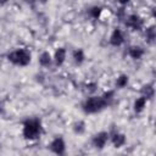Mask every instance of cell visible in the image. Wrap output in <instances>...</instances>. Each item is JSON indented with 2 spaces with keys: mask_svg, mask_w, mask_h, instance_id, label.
Returning <instances> with one entry per match:
<instances>
[{
  "mask_svg": "<svg viewBox=\"0 0 156 156\" xmlns=\"http://www.w3.org/2000/svg\"><path fill=\"white\" fill-rule=\"evenodd\" d=\"M41 132H43L41 122L38 118H29L23 123L22 134L27 140H37L38 138H40Z\"/></svg>",
  "mask_w": 156,
  "mask_h": 156,
  "instance_id": "cell-1",
  "label": "cell"
},
{
  "mask_svg": "<svg viewBox=\"0 0 156 156\" xmlns=\"http://www.w3.org/2000/svg\"><path fill=\"white\" fill-rule=\"evenodd\" d=\"M124 43V34L119 28H115L110 35V44L112 46H121Z\"/></svg>",
  "mask_w": 156,
  "mask_h": 156,
  "instance_id": "cell-7",
  "label": "cell"
},
{
  "mask_svg": "<svg viewBox=\"0 0 156 156\" xmlns=\"http://www.w3.org/2000/svg\"><path fill=\"white\" fill-rule=\"evenodd\" d=\"M117 1H118V4H119V5H122V6H126V5H127V4H128L130 0H117Z\"/></svg>",
  "mask_w": 156,
  "mask_h": 156,
  "instance_id": "cell-20",
  "label": "cell"
},
{
  "mask_svg": "<svg viewBox=\"0 0 156 156\" xmlns=\"http://www.w3.org/2000/svg\"><path fill=\"white\" fill-rule=\"evenodd\" d=\"M28 4H32V2H34V1H37V0H26Z\"/></svg>",
  "mask_w": 156,
  "mask_h": 156,
  "instance_id": "cell-21",
  "label": "cell"
},
{
  "mask_svg": "<svg viewBox=\"0 0 156 156\" xmlns=\"http://www.w3.org/2000/svg\"><path fill=\"white\" fill-rule=\"evenodd\" d=\"M72 58H73V61H74L77 65H80V63L84 61V58H85L84 51H83L82 49H76V50L73 51V54H72Z\"/></svg>",
  "mask_w": 156,
  "mask_h": 156,
  "instance_id": "cell-13",
  "label": "cell"
},
{
  "mask_svg": "<svg viewBox=\"0 0 156 156\" xmlns=\"http://www.w3.org/2000/svg\"><path fill=\"white\" fill-rule=\"evenodd\" d=\"M87 87H89V91H95V87H96V84L90 83V84H87Z\"/></svg>",
  "mask_w": 156,
  "mask_h": 156,
  "instance_id": "cell-19",
  "label": "cell"
},
{
  "mask_svg": "<svg viewBox=\"0 0 156 156\" xmlns=\"http://www.w3.org/2000/svg\"><path fill=\"white\" fill-rule=\"evenodd\" d=\"M154 93H155V90H154L152 84H146V85H144L143 89H141V95L145 96L147 100L154 96Z\"/></svg>",
  "mask_w": 156,
  "mask_h": 156,
  "instance_id": "cell-15",
  "label": "cell"
},
{
  "mask_svg": "<svg viewBox=\"0 0 156 156\" xmlns=\"http://www.w3.org/2000/svg\"><path fill=\"white\" fill-rule=\"evenodd\" d=\"M74 132L77 133V134H82V133H84V130H85V123L83 122V121H79V122H77L76 124H74Z\"/></svg>",
  "mask_w": 156,
  "mask_h": 156,
  "instance_id": "cell-18",
  "label": "cell"
},
{
  "mask_svg": "<svg viewBox=\"0 0 156 156\" xmlns=\"http://www.w3.org/2000/svg\"><path fill=\"white\" fill-rule=\"evenodd\" d=\"M108 139H110V134H108L107 132H105V130H101V132L96 133V134L93 136L91 143H93L94 147H96V149H102V147L107 144Z\"/></svg>",
  "mask_w": 156,
  "mask_h": 156,
  "instance_id": "cell-5",
  "label": "cell"
},
{
  "mask_svg": "<svg viewBox=\"0 0 156 156\" xmlns=\"http://www.w3.org/2000/svg\"><path fill=\"white\" fill-rule=\"evenodd\" d=\"M107 102L105 101V99L98 95L94 96H89L84 102H83V110L85 113H96L102 111L105 107H107Z\"/></svg>",
  "mask_w": 156,
  "mask_h": 156,
  "instance_id": "cell-3",
  "label": "cell"
},
{
  "mask_svg": "<svg viewBox=\"0 0 156 156\" xmlns=\"http://www.w3.org/2000/svg\"><path fill=\"white\" fill-rule=\"evenodd\" d=\"M7 60L11 63L16 65V66L26 67L32 61V54H30L29 50L23 49V48H20V49H16V50L9 52L7 54Z\"/></svg>",
  "mask_w": 156,
  "mask_h": 156,
  "instance_id": "cell-2",
  "label": "cell"
},
{
  "mask_svg": "<svg viewBox=\"0 0 156 156\" xmlns=\"http://www.w3.org/2000/svg\"><path fill=\"white\" fill-rule=\"evenodd\" d=\"M38 61H39V65H40L41 67H49V66L54 62V61H52V56H51V54L48 52V51H43V52L39 55Z\"/></svg>",
  "mask_w": 156,
  "mask_h": 156,
  "instance_id": "cell-11",
  "label": "cell"
},
{
  "mask_svg": "<svg viewBox=\"0 0 156 156\" xmlns=\"http://www.w3.org/2000/svg\"><path fill=\"white\" fill-rule=\"evenodd\" d=\"M126 27L130 28L132 30H140L144 27V21L139 15L132 13L126 17Z\"/></svg>",
  "mask_w": 156,
  "mask_h": 156,
  "instance_id": "cell-4",
  "label": "cell"
},
{
  "mask_svg": "<svg viewBox=\"0 0 156 156\" xmlns=\"http://www.w3.org/2000/svg\"><path fill=\"white\" fill-rule=\"evenodd\" d=\"M49 146H50V150L56 155H63L65 151H66V144H65V140L61 136H56L50 143Z\"/></svg>",
  "mask_w": 156,
  "mask_h": 156,
  "instance_id": "cell-6",
  "label": "cell"
},
{
  "mask_svg": "<svg viewBox=\"0 0 156 156\" xmlns=\"http://www.w3.org/2000/svg\"><path fill=\"white\" fill-rule=\"evenodd\" d=\"M101 13H102V7H101V6H93V7L89 9V15H90V17L94 18V20L100 18Z\"/></svg>",
  "mask_w": 156,
  "mask_h": 156,
  "instance_id": "cell-17",
  "label": "cell"
},
{
  "mask_svg": "<svg viewBox=\"0 0 156 156\" xmlns=\"http://www.w3.org/2000/svg\"><path fill=\"white\" fill-rule=\"evenodd\" d=\"M66 57H67V51L65 48H57L54 56H52V61L55 62L56 66H62L66 61Z\"/></svg>",
  "mask_w": 156,
  "mask_h": 156,
  "instance_id": "cell-8",
  "label": "cell"
},
{
  "mask_svg": "<svg viewBox=\"0 0 156 156\" xmlns=\"http://www.w3.org/2000/svg\"><path fill=\"white\" fill-rule=\"evenodd\" d=\"M145 38H146L147 43H154V40H155V38H156L155 26L146 27V29H145Z\"/></svg>",
  "mask_w": 156,
  "mask_h": 156,
  "instance_id": "cell-14",
  "label": "cell"
},
{
  "mask_svg": "<svg viewBox=\"0 0 156 156\" xmlns=\"http://www.w3.org/2000/svg\"><path fill=\"white\" fill-rule=\"evenodd\" d=\"M127 139H126V135L122 134V133H115L112 136H111V143L115 147H122L124 144H126Z\"/></svg>",
  "mask_w": 156,
  "mask_h": 156,
  "instance_id": "cell-10",
  "label": "cell"
},
{
  "mask_svg": "<svg viewBox=\"0 0 156 156\" xmlns=\"http://www.w3.org/2000/svg\"><path fill=\"white\" fill-rule=\"evenodd\" d=\"M9 0H0V4H5V2H7Z\"/></svg>",
  "mask_w": 156,
  "mask_h": 156,
  "instance_id": "cell-22",
  "label": "cell"
},
{
  "mask_svg": "<svg viewBox=\"0 0 156 156\" xmlns=\"http://www.w3.org/2000/svg\"><path fill=\"white\" fill-rule=\"evenodd\" d=\"M128 55L133 60H140L144 56V49L139 45H133L128 49Z\"/></svg>",
  "mask_w": 156,
  "mask_h": 156,
  "instance_id": "cell-9",
  "label": "cell"
},
{
  "mask_svg": "<svg viewBox=\"0 0 156 156\" xmlns=\"http://www.w3.org/2000/svg\"><path fill=\"white\" fill-rule=\"evenodd\" d=\"M146 104H147V99L141 95V96H139V98L135 99V101L133 104V108H134V111L136 113H139V112H141L146 107Z\"/></svg>",
  "mask_w": 156,
  "mask_h": 156,
  "instance_id": "cell-12",
  "label": "cell"
},
{
  "mask_svg": "<svg viewBox=\"0 0 156 156\" xmlns=\"http://www.w3.org/2000/svg\"><path fill=\"white\" fill-rule=\"evenodd\" d=\"M128 82H129V77H128L127 74H121V76L116 79V87H117L118 89H122V88L127 87Z\"/></svg>",
  "mask_w": 156,
  "mask_h": 156,
  "instance_id": "cell-16",
  "label": "cell"
}]
</instances>
